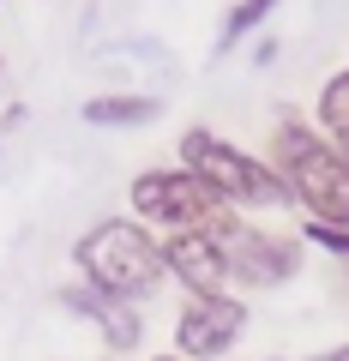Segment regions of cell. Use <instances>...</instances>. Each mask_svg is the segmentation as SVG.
I'll return each instance as SVG.
<instances>
[{"label":"cell","mask_w":349,"mask_h":361,"mask_svg":"<svg viewBox=\"0 0 349 361\" xmlns=\"http://www.w3.org/2000/svg\"><path fill=\"white\" fill-rule=\"evenodd\" d=\"M265 163L277 169L289 199L307 211V223L349 229V157L331 139H319V127H307V121H277Z\"/></svg>","instance_id":"obj_1"},{"label":"cell","mask_w":349,"mask_h":361,"mask_svg":"<svg viewBox=\"0 0 349 361\" xmlns=\"http://www.w3.org/2000/svg\"><path fill=\"white\" fill-rule=\"evenodd\" d=\"M73 265H78V283L103 289V295H121V301H145L169 277L163 241L139 217H103L97 229H85L73 241Z\"/></svg>","instance_id":"obj_2"},{"label":"cell","mask_w":349,"mask_h":361,"mask_svg":"<svg viewBox=\"0 0 349 361\" xmlns=\"http://www.w3.org/2000/svg\"><path fill=\"white\" fill-rule=\"evenodd\" d=\"M181 169L193 180H205V193L223 211H283L289 205V187L277 180V169L265 157H247L241 145L217 139L211 127L181 133Z\"/></svg>","instance_id":"obj_3"},{"label":"cell","mask_w":349,"mask_h":361,"mask_svg":"<svg viewBox=\"0 0 349 361\" xmlns=\"http://www.w3.org/2000/svg\"><path fill=\"white\" fill-rule=\"evenodd\" d=\"M211 235H217V247H223L229 283H241V289H283L301 271V241L295 235L259 229L241 211H223V217L211 223Z\"/></svg>","instance_id":"obj_4"},{"label":"cell","mask_w":349,"mask_h":361,"mask_svg":"<svg viewBox=\"0 0 349 361\" xmlns=\"http://www.w3.org/2000/svg\"><path fill=\"white\" fill-rule=\"evenodd\" d=\"M133 211L145 229L163 235H199L223 217V205L205 193V180H193L187 169H145L133 180Z\"/></svg>","instance_id":"obj_5"},{"label":"cell","mask_w":349,"mask_h":361,"mask_svg":"<svg viewBox=\"0 0 349 361\" xmlns=\"http://www.w3.org/2000/svg\"><path fill=\"white\" fill-rule=\"evenodd\" d=\"M247 331V301L241 295H187L175 319V355L181 361H223Z\"/></svg>","instance_id":"obj_6"},{"label":"cell","mask_w":349,"mask_h":361,"mask_svg":"<svg viewBox=\"0 0 349 361\" xmlns=\"http://www.w3.org/2000/svg\"><path fill=\"white\" fill-rule=\"evenodd\" d=\"M66 313H78V319H91L97 331H103V343L109 349H139L145 343V313H139V301H121V295H103V289H91V283H66L61 295Z\"/></svg>","instance_id":"obj_7"},{"label":"cell","mask_w":349,"mask_h":361,"mask_svg":"<svg viewBox=\"0 0 349 361\" xmlns=\"http://www.w3.org/2000/svg\"><path fill=\"white\" fill-rule=\"evenodd\" d=\"M163 271L187 295H223L229 289V265H223V247L211 229L199 235H163Z\"/></svg>","instance_id":"obj_8"},{"label":"cell","mask_w":349,"mask_h":361,"mask_svg":"<svg viewBox=\"0 0 349 361\" xmlns=\"http://www.w3.org/2000/svg\"><path fill=\"white\" fill-rule=\"evenodd\" d=\"M78 115H85V127H151V121L163 115V97H133V90H121V97H91Z\"/></svg>","instance_id":"obj_9"},{"label":"cell","mask_w":349,"mask_h":361,"mask_svg":"<svg viewBox=\"0 0 349 361\" xmlns=\"http://www.w3.org/2000/svg\"><path fill=\"white\" fill-rule=\"evenodd\" d=\"M313 127H319V139H331L337 151H349V66H343V73H331V78L319 85Z\"/></svg>","instance_id":"obj_10"},{"label":"cell","mask_w":349,"mask_h":361,"mask_svg":"<svg viewBox=\"0 0 349 361\" xmlns=\"http://www.w3.org/2000/svg\"><path fill=\"white\" fill-rule=\"evenodd\" d=\"M277 13V0H235L229 6V18H223V37H217V49H235L241 37H253L265 18Z\"/></svg>","instance_id":"obj_11"},{"label":"cell","mask_w":349,"mask_h":361,"mask_svg":"<svg viewBox=\"0 0 349 361\" xmlns=\"http://www.w3.org/2000/svg\"><path fill=\"white\" fill-rule=\"evenodd\" d=\"M307 241H313V247H325L331 259H343V265H349V229H331V223H307Z\"/></svg>","instance_id":"obj_12"},{"label":"cell","mask_w":349,"mask_h":361,"mask_svg":"<svg viewBox=\"0 0 349 361\" xmlns=\"http://www.w3.org/2000/svg\"><path fill=\"white\" fill-rule=\"evenodd\" d=\"M307 361H349V343H331V349H313Z\"/></svg>","instance_id":"obj_13"},{"label":"cell","mask_w":349,"mask_h":361,"mask_svg":"<svg viewBox=\"0 0 349 361\" xmlns=\"http://www.w3.org/2000/svg\"><path fill=\"white\" fill-rule=\"evenodd\" d=\"M151 361H181V355H151Z\"/></svg>","instance_id":"obj_14"},{"label":"cell","mask_w":349,"mask_h":361,"mask_svg":"<svg viewBox=\"0 0 349 361\" xmlns=\"http://www.w3.org/2000/svg\"><path fill=\"white\" fill-rule=\"evenodd\" d=\"M0 73H6V61H0Z\"/></svg>","instance_id":"obj_15"}]
</instances>
